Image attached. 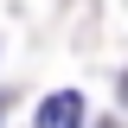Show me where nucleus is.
<instances>
[{"instance_id": "1", "label": "nucleus", "mask_w": 128, "mask_h": 128, "mask_svg": "<svg viewBox=\"0 0 128 128\" xmlns=\"http://www.w3.org/2000/svg\"><path fill=\"white\" fill-rule=\"evenodd\" d=\"M38 128H83V96H77V90L45 96V109H38Z\"/></svg>"}, {"instance_id": "2", "label": "nucleus", "mask_w": 128, "mask_h": 128, "mask_svg": "<svg viewBox=\"0 0 128 128\" xmlns=\"http://www.w3.org/2000/svg\"><path fill=\"white\" fill-rule=\"evenodd\" d=\"M96 128H122V122H96Z\"/></svg>"}, {"instance_id": "3", "label": "nucleus", "mask_w": 128, "mask_h": 128, "mask_svg": "<svg viewBox=\"0 0 128 128\" xmlns=\"http://www.w3.org/2000/svg\"><path fill=\"white\" fill-rule=\"evenodd\" d=\"M122 96H128V77H122Z\"/></svg>"}]
</instances>
